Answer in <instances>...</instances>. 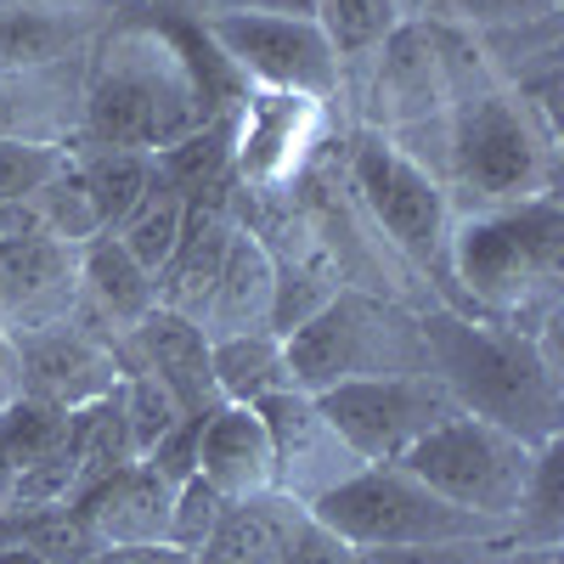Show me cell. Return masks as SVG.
Returning a JSON list of instances; mask_svg holds the SVG:
<instances>
[{
    "mask_svg": "<svg viewBox=\"0 0 564 564\" xmlns=\"http://www.w3.org/2000/svg\"><path fill=\"white\" fill-rule=\"evenodd\" d=\"M243 79L198 23H113L85 57L79 130L90 148L159 153L243 102Z\"/></svg>",
    "mask_w": 564,
    "mask_h": 564,
    "instance_id": "6da1fadb",
    "label": "cell"
},
{
    "mask_svg": "<svg viewBox=\"0 0 564 564\" xmlns=\"http://www.w3.org/2000/svg\"><path fill=\"white\" fill-rule=\"evenodd\" d=\"M417 327H423V350H430V372L446 384L457 412L486 417L497 430L520 435L525 446L558 441V423H564L558 316L536 334H520V327L435 305L417 316Z\"/></svg>",
    "mask_w": 564,
    "mask_h": 564,
    "instance_id": "7a4b0ae2",
    "label": "cell"
},
{
    "mask_svg": "<svg viewBox=\"0 0 564 564\" xmlns=\"http://www.w3.org/2000/svg\"><path fill=\"white\" fill-rule=\"evenodd\" d=\"M441 181L452 215L558 193V124L486 68L480 45L463 57L441 119Z\"/></svg>",
    "mask_w": 564,
    "mask_h": 564,
    "instance_id": "3957f363",
    "label": "cell"
},
{
    "mask_svg": "<svg viewBox=\"0 0 564 564\" xmlns=\"http://www.w3.org/2000/svg\"><path fill=\"white\" fill-rule=\"evenodd\" d=\"M446 282H457V311L536 334L558 316L564 289V204L558 193L452 215Z\"/></svg>",
    "mask_w": 564,
    "mask_h": 564,
    "instance_id": "277c9868",
    "label": "cell"
},
{
    "mask_svg": "<svg viewBox=\"0 0 564 564\" xmlns=\"http://www.w3.org/2000/svg\"><path fill=\"white\" fill-rule=\"evenodd\" d=\"M282 361H289V384L305 395L356 384V379L430 372L417 311L367 289H334V300L322 311H311L294 334H282Z\"/></svg>",
    "mask_w": 564,
    "mask_h": 564,
    "instance_id": "5b68a950",
    "label": "cell"
},
{
    "mask_svg": "<svg viewBox=\"0 0 564 564\" xmlns=\"http://www.w3.org/2000/svg\"><path fill=\"white\" fill-rule=\"evenodd\" d=\"M311 520L350 547H430V542H508L497 520H480L446 497H435L401 463H367L327 497H316Z\"/></svg>",
    "mask_w": 564,
    "mask_h": 564,
    "instance_id": "8992f818",
    "label": "cell"
},
{
    "mask_svg": "<svg viewBox=\"0 0 564 564\" xmlns=\"http://www.w3.org/2000/svg\"><path fill=\"white\" fill-rule=\"evenodd\" d=\"M531 463H536V446L468 412L446 417L441 430H430L401 457L406 475H417L435 497L480 513V520H497L502 531L513 525V508L525 497Z\"/></svg>",
    "mask_w": 564,
    "mask_h": 564,
    "instance_id": "52a82bcc",
    "label": "cell"
},
{
    "mask_svg": "<svg viewBox=\"0 0 564 564\" xmlns=\"http://www.w3.org/2000/svg\"><path fill=\"white\" fill-rule=\"evenodd\" d=\"M350 193L367 209V220L390 238L395 254L446 276L452 198L435 170H423L412 153H401L384 130H361L350 141Z\"/></svg>",
    "mask_w": 564,
    "mask_h": 564,
    "instance_id": "ba28073f",
    "label": "cell"
},
{
    "mask_svg": "<svg viewBox=\"0 0 564 564\" xmlns=\"http://www.w3.org/2000/svg\"><path fill=\"white\" fill-rule=\"evenodd\" d=\"M209 45L231 63L243 85L254 90H289V97L334 102L339 97V52L322 34L316 18H282V12H204L198 23Z\"/></svg>",
    "mask_w": 564,
    "mask_h": 564,
    "instance_id": "9c48e42d",
    "label": "cell"
},
{
    "mask_svg": "<svg viewBox=\"0 0 564 564\" xmlns=\"http://www.w3.org/2000/svg\"><path fill=\"white\" fill-rule=\"evenodd\" d=\"M322 417L339 430V441L361 463H401L430 430L457 417V401L435 372H406V379H356L316 395Z\"/></svg>",
    "mask_w": 564,
    "mask_h": 564,
    "instance_id": "30bf717a",
    "label": "cell"
},
{
    "mask_svg": "<svg viewBox=\"0 0 564 564\" xmlns=\"http://www.w3.org/2000/svg\"><path fill=\"white\" fill-rule=\"evenodd\" d=\"M322 141V102L289 90H243L231 108V181L243 193H282Z\"/></svg>",
    "mask_w": 564,
    "mask_h": 564,
    "instance_id": "8fae6325",
    "label": "cell"
},
{
    "mask_svg": "<svg viewBox=\"0 0 564 564\" xmlns=\"http://www.w3.org/2000/svg\"><path fill=\"white\" fill-rule=\"evenodd\" d=\"M265 435H271V491L294 497L300 508H311L316 497H327L339 480H350L356 468H367L339 430L322 417L316 395L305 390H276L254 401Z\"/></svg>",
    "mask_w": 564,
    "mask_h": 564,
    "instance_id": "7c38bea8",
    "label": "cell"
},
{
    "mask_svg": "<svg viewBox=\"0 0 564 564\" xmlns=\"http://www.w3.org/2000/svg\"><path fill=\"white\" fill-rule=\"evenodd\" d=\"M18 350V395L45 401L57 412L90 406L124 384V356L79 334L74 322L40 327V334H12Z\"/></svg>",
    "mask_w": 564,
    "mask_h": 564,
    "instance_id": "4fadbf2b",
    "label": "cell"
},
{
    "mask_svg": "<svg viewBox=\"0 0 564 564\" xmlns=\"http://www.w3.org/2000/svg\"><path fill=\"white\" fill-rule=\"evenodd\" d=\"M79 311V249L45 231L0 238V327L40 334Z\"/></svg>",
    "mask_w": 564,
    "mask_h": 564,
    "instance_id": "5bb4252c",
    "label": "cell"
},
{
    "mask_svg": "<svg viewBox=\"0 0 564 564\" xmlns=\"http://www.w3.org/2000/svg\"><path fill=\"white\" fill-rule=\"evenodd\" d=\"M68 508L79 513V525L90 531L97 547H148V542H170L175 486L135 457V463L113 468L108 480L68 497Z\"/></svg>",
    "mask_w": 564,
    "mask_h": 564,
    "instance_id": "9a60e30c",
    "label": "cell"
},
{
    "mask_svg": "<svg viewBox=\"0 0 564 564\" xmlns=\"http://www.w3.org/2000/svg\"><path fill=\"white\" fill-rule=\"evenodd\" d=\"M141 367L175 395L181 412H209L220 406L215 379H209V339L193 316H175L164 305H153L130 334H124V372Z\"/></svg>",
    "mask_w": 564,
    "mask_h": 564,
    "instance_id": "2e32d148",
    "label": "cell"
},
{
    "mask_svg": "<svg viewBox=\"0 0 564 564\" xmlns=\"http://www.w3.org/2000/svg\"><path fill=\"white\" fill-rule=\"evenodd\" d=\"M271 300H276V265L260 231H249L238 220L220 260V276L209 289V305L198 316L204 339H238V334H271Z\"/></svg>",
    "mask_w": 564,
    "mask_h": 564,
    "instance_id": "e0dca14e",
    "label": "cell"
},
{
    "mask_svg": "<svg viewBox=\"0 0 564 564\" xmlns=\"http://www.w3.org/2000/svg\"><path fill=\"white\" fill-rule=\"evenodd\" d=\"M198 475L220 497H254L271 491V435L254 406L220 401L204 412L198 430Z\"/></svg>",
    "mask_w": 564,
    "mask_h": 564,
    "instance_id": "ac0fdd59",
    "label": "cell"
},
{
    "mask_svg": "<svg viewBox=\"0 0 564 564\" xmlns=\"http://www.w3.org/2000/svg\"><path fill=\"white\" fill-rule=\"evenodd\" d=\"M79 79L85 68L74 74L68 63L7 68L0 74V135L68 148V135L79 130Z\"/></svg>",
    "mask_w": 564,
    "mask_h": 564,
    "instance_id": "d6986e66",
    "label": "cell"
},
{
    "mask_svg": "<svg viewBox=\"0 0 564 564\" xmlns=\"http://www.w3.org/2000/svg\"><path fill=\"white\" fill-rule=\"evenodd\" d=\"M300 520H305V508L282 491L226 497L220 520H215L209 542L193 553V564H282Z\"/></svg>",
    "mask_w": 564,
    "mask_h": 564,
    "instance_id": "ffe728a7",
    "label": "cell"
},
{
    "mask_svg": "<svg viewBox=\"0 0 564 564\" xmlns=\"http://www.w3.org/2000/svg\"><path fill=\"white\" fill-rule=\"evenodd\" d=\"M79 300L102 322H113L119 334H130L159 305V289H153V271L135 265L113 231H97V238L79 243Z\"/></svg>",
    "mask_w": 564,
    "mask_h": 564,
    "instance_id": "44dd1931",
    "label": "cell"
},
{
    "mask_svg": "<svg viewBox=\"0 0 564 564\" xmlns=\"http://www.w3.org/2000/svg\"><path fill=\"white\" fill-rule=\"evenodd\" d=\"M0 547L34 553L45 564H79L102 553L68 502H0Z\"/></svg>",
    "mask_w": 564,
    "mask_h": 564,
    "instance_id": "7402d4cb",
    "label": "cell"
},
{
    "mask_svg": "<svg viewBox=\"0 0 564 564\" xmlns=\"http://www.w3.org/2000/svg\"><path fill=\"white\" fill-rule=\"evenodd\" d=\"M209 379H215V395L220 401H238V406H254L260 395H276V390H294L276 334L215 339L209 345Z\"/></svg>",
    "mask_w": 564,
    "mask_h": 564,
    "instance_id": "603a6c76",
    "label": "cell"
},
{
    "mask_svg": "<svg viewBox=\"0 0 564 564\" xmlns=\"http://www.w3.org/2000/svg\"><path fill=\"white\" fill-rule=\"evenodd\" d=\"M74 175H79V186H85L97 226L113 231V226L135 209V198L148 193L153 159H148V153H130V148H90L85 159L74 153Z\"/></svg>",
    "mask_w": 564,
    "mask_h": 564,
    "instance_id": "cb8c5ba5",
    "label": "cell"
},
{
    "mask_svg": "<svg viewBox=\"0 0 564 564\" xmlns=\"http://www.w3.org/2000/svg\"><path fill=\"white\" fill-rule=\"evenodd\" d=\"M148 159H153V175L170 186V193H181V198L209 193V186L231 181V113L209 119L204 130L170 141V148H159Z\"/></svg>",
    "mask_w": 564,
    "mask_h": 564,
    "instance_id": "d4e9b609",
    "label": "cell"
},
{
    "mask_svg": "<svg viewBox=\"0 0 564 564\" xmlns=\"http://www.w3.org/2000/svg\"><path fill=\"white\" fill-rule=\"evenodd\" d=\"M57 446H68V412L29 401V395L0 406V502H7L18 475H29V468L40 457H52Z\"/></svg>",
    "mask_w": 564,
    "mask_h": 564,
    "instance_id": "484cf974",
    "label": "cell"
},
{
    "mask_svg": "<svg viewBox=\"0 0 564 564\" xmlns=\"http://www.w3.org/2000/svg\"><path fill=\"white\" fill-rule=\"evenodd\" d=\"M406 23H435L457 34H491V29H520L536 18H553L558 0H395Z\"/></svg>",
    "mask_w": 564,
    "mask_h": 564,
    "instance_id": "4316f807",
    "label": "cell"
},
{
    "mask_svg": "<svg viewBox=\"0 0 564 564\" xmlns=\"http://www.w3.org/2000/svg\"><path fill=\"white\" fill-rule=\"evenodd\" d=\"M181 226H186V198L170 193V186L153 175L148 193L135 198V209L113 226V238L130 249L135 265H148V271L159 276V265L170 260V249H175V238H181Z\"/></svg>",
    "mask_w": 564,
    "mask_h": 564,
    "instance_id": "83f0119b",
    "label": "cell"
},
{
    "mask_svg": "<svg viewBox=\"0 0 564 564\" xmlns=\"http://www.w3.org/2000/svg\"><path fill=\"white\" fill-rule=\"evenodd\" d=\"M558 468H564V446H558V441L536 446L525 497H520V508H513V525H508V542H513V547H558V536H564Z\"/></svg>",
    "mask_w": 564,
    "mask_h": 564,
    "instance_id": "f1b7e54d",
    "label": "cell"
},
{
    "mask_svg": "<svg viewBox=\"0 0 564 564\" xmlns=\"http://www.w3.org/2000/svg\"><path fill=\"white\" fill-rule=\"evenodd\" d=\"M316 23H322L327 40H334L339 74H345L350 63L379 57V45L390 40L401 12H395V0H316Z\"/></svg>",
    "mask_w": 564,
    "mask_h": 564,
    "instance_id": "f546056e",
    "label": "cell"
},
{
    "mask_svg": "<svg viewBox=\"0 0 564 564\" xmlns=\"http://www.w3.org/2000/svg\"><path fill=\"white\" fill-rule=\"evenodd\" d=\"M74 148H57V141H18L0 135V204H29L40 186H52L68 170Z\"/></svg>",
    "mask_w": 564,
    "mask_h": 564,
    "instance_id": "4dcf8cb0",
    "label": "cell"
},
{
    "mask_svg": "<svg viewBox=\"0 0 564 564\" xmlns=\"http://www.w3.org/2000/svg\"><path fill=\"white\" fill-rule=\"evenodd\" d=\"M119 401H124V430H130L135 457H148V452L159 446V435H170V430H175V417H181L175 395L153 379V372H141V367H130V372H124Z\"/></svg>",
    "mask_w": 564,
    "mask_h": 564,
    "instance_id": "1f68e13d",
    "label": "cell"
},
{
    "mask_svg": "<svg viewBox=\"0 0 564 564\" xmlns=\"http://www.w3.org/2000/svg\"><path fill=\"white\" fill-rule=\"evenodd\" d=\"M220 508H226V497H220L204 475H186V480L175 486V508H170V542L186 547V553H198V547L209 542L215 520H220Z\"/></svg>",
    "mask_w": 564,
    "mask_h": 564,
    "instance_id": "d6a6232c",
    "label": "cell"
},
{
    "mask_svg": "<svg viewBox=\"0 0 564 564\" xmlns=\"http://www.w3.org/2000/svg\"><path fill=\"white\" fill-rule=\"evenodd\" d=\"M508 542H430V547H361V564H497Z\"/></svg>",
    "mask_w": 564,
    "mask_h": 564,
    "instance_id": "836d02e7",
    "label": "cell"
},
{
    "mask_svg": "<svg viewBox=\"0 0 564 564\" xmlns=\"http://www.w3.org/2000/svg\"><path fill=\"white\" fill-rule=\"evenodd\" d=\"M198 430H204V412H181L175 430L159 435V446L141 457V463H148L153 475H164L170 486H181L186 475H198Z\"/></svg>",
    "mask_w": 564,
    "mask_h": 564,
    "instance_id": "e575fe53",
    "label": "cell"
},
{
    "mask_svg": "<svg viewBox=\"0 0 564 564\" xmlns=\"http://www.w3.org/2000/svg\"><path fill=\"white\" fill-rule=\"evenodd\" d=\"M282 564H361V547L339 542L334 531H322L311 513H305L300 531L289 536V553H282Z\"/></svg>",
    "mask_w": 564,
    "mask_h": 564,
    "instance_id": "d590c367",
    "label": "cell"
},
{
    "mask_svg": "<svg viewBox=\"0 0 564 564\" xmlns=\"http://www.w3.org/2000/svg\"><path fill=\"white\" fill-rule=\"evenodd\" d=\"M209 12H282V18H316V0H209Z\"/></svg>",
    "mask_w": 564,
    "mask_h": 564,
    "instance_id": "8d00e7d4",
    "label": "cell"
},
{
    "mask_svg": "<svg viewBox=\"0 0 564 564\" xmlns=\"http://www.w3.org/2000/svg\"><path fill=\"white\" fill-rule=\"evenodd\" d=\"M18 401V350H12V334L0 327V406Z\"/></svg>",
    "mask_w": 564,
    "mask_h": 564,
    "instance_id": "74e56055",
    "label": "cell"
},
{
    "mask_svg": "<svg viewBox=\"0 0 564 564\" xmlns=\"http://www.w3.org/2000/svg\"><path fill=\"white\" fill-rule=\"evenodd\" d=\"M497 564H558V547H502V558Z\"/></svg>",
    "mask_w": 564,
    "mask_h": 564,
    "instance_id": "f35d334b",
    "label": "cell"
},
{
    "mask_svg": "<svg viewBox=\"0 0 564 564\" xmlns=\"http://www.w3.org/2000/svg\"><path fill=\"white\" fill-rule=\"evenodd\" d=\"M0 564H45V558H34V553H18V547H0Z\"/></svg>",
    "mask_w": 564,
    "mask_h": 564,
    "instance_id": "ab89813d",
    "label": "cell"
},
{
    "mask_svg": "<svg viewBox=\"0 0 564 564\" xmlns=\"http://www.w3.org/2000/svg\"><path fill=\"white\" fill-rule=\"evenodd\" d=\"M79 564H119V553H113V547H102V553H90V558H79Z\"/></svg>",
    "mask_w": 564,
    "mask_h": 564,
    "instance_id": "60d3db41",
    "label": "cell"
}]
</instances>
